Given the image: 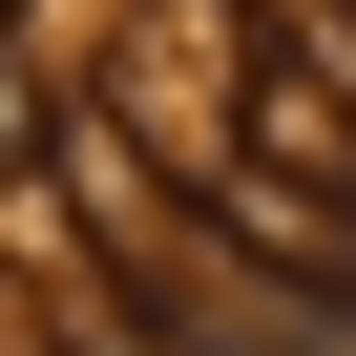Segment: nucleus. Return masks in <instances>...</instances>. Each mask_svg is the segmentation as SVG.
Masks as SVG:
<instances>
[{"label":"nucleus","instance_id":"obj_1","mask_svg":"<svg viewBox=\"0 0 356 356\" xmlns=\"http://www.w3.org/2000/svg\"><path fill=\"white\" fill-rule=\"evenodd\" d=\"M22 147H42V42L0 22V168H22Z\"/></svg>","mask_w":356,"mask_h":356}]
</instances>
